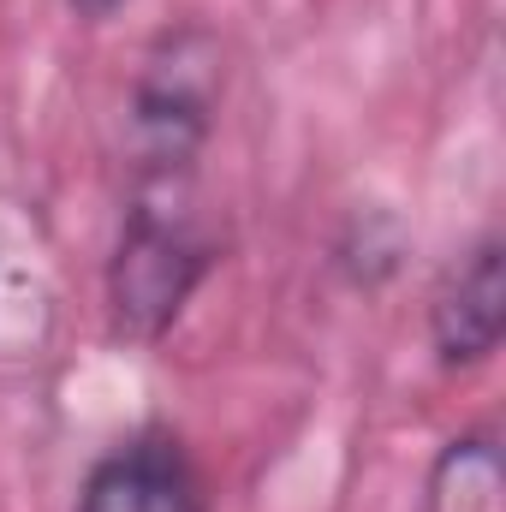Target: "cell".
Masks as SVG:
<instances>
[{
  "label": "cell",
  "instance_id": "cell-2",
  "mask_svg": "<svg viewBox=\"0 0 506 512\" xmlns=\"http://www.w3.org/2000/svg\"><path fill=\"white\" fill-rule=\"evenodd\" d=\"M221 42L197 24L167 30L131 84L126 102V155H131V185H191V167L215 131L221 108Z\"/></svg>",
  "mask_w": 506,
  "mask_h": 512
},
{
  "label": "cell",
  "instance_id": "cell-3",
  "mask_svg": "<svg viewBox=\"0 0 506 512\" xmlns=\"http://www.w3.org/2000/svg\"><path fill=\"white\" fill-rule=\"evenodd\" d=\"M78 512H209V501L173 435H137L90 471Z\"/></svg>",
  "mask_w": 506,
  "mask_h": 512
},
{
  "label": "cell",
  "instance_id": "cell-6",
  "mask_svg": "<svg viewBox=\"0 0 506 512\" xmlns=\"http://www.w3.org/2000/svg\"><path fill=\"white\" fill-rule=\"evenodd\" d=\"M126 0H66V12L72 18H84V24H102V18H114Z\"/></svg>",
  "mask_w": 506,
  "mask_h": 512
},
{
  "label": "cell",
  "instance_id": "cell-1",
  "mask_svg": "<svg viewBox=\"0 0 506 512\" xmlns=\"http://www.w3.org/2000/svg\"><path fill=\"white\" fill-rule=\"evenodd\" d=\"M215 256V239L191 209V185H137L108 262L114 328L126 340H161L215 268Z\"/></svg>",
  "mask_w": 506,
  "mask_h": 512
},
{
  "label": "cell",
  "instance_id": "cell-5",
  "mask_svg": "<svg viewBox=\"0 0 506 512\" xmlns=\"http://www.w3.org/2000/svg\"><path fill=\"white\" fill-rule=\"evenodd\" d=\"M429 512H506L501 447L489 435H459L429 471Z\"/></svg>",
  "mask_w": 506,
  "mask_h": 512
},
{
  "label": "cell",
  "instance_id": "cell-4",
  "mask_svg": "<svg viewBox=\"0 0 506 512\" xmlns=\"http://www.w3.org/2000/svg\"><path fill=\"white\" fill-rule=\"evenodd\" d=\"M429 328H435L441 364H453V370H459V364H483V358L501 346V328H506V256H501V239H483L477 251L447 274V286L435 292Z\"/></svg>",
  "mask_w": 506,
  "mask_h": 512
}]
</instances>
